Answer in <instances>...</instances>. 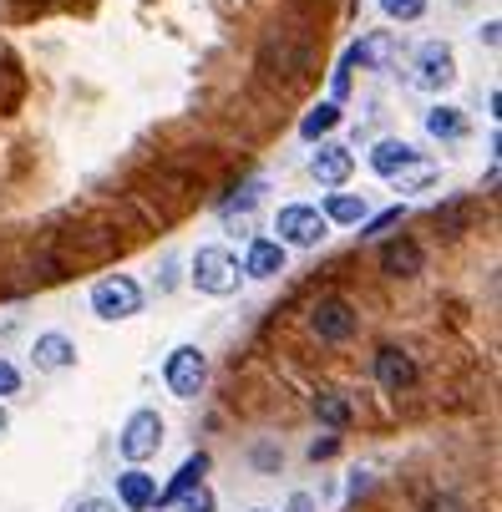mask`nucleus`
Here are the masks:
<instances>
[{
    "label": "nucleus",
    "instance_id": "30",
    "mask_svg": "<svg viewBox=\"0 0 502 512\" xmlns=\"http://www.w3.org/2000/svg\"><path fill=\"white\" fill-rule=\"evenodd\" d=\"M432 512H467V502H457V497H437Z\"/></svg>",
    "mask_w": 502,
    "mask_h": 512
},
{
    "label": "nucleus",
    "instance_id": "24",
    "mask_svg": "<svg viewBox=\"0 0 502 512\" xmlns=\"http://www.w3.org/2000/svg\"><path fill=\"white\" fill-rule=\"evenodd\" d=\"M381 11L391 21H421L426 16V0H381Z\"/></svg>",
    "mask_w": 502,
    "mask_h": 512
},
{
    "label": "nucleus",
    "instance_id": "10",
    "mask_svg": "<svg viewBox=\"0 0 502 512\" xmlns=\"http://www.w3.org/2000/svg\"><path fill=\"white\" fill-rule=\"evenodd\" d=\"M31 360H36V371H71L77 365V345H71V335L51 330V335H36Z\"/></svg>",
    "mask_w": 502,
    "mask_h": 512
},
{
    "label": "nucleus",
    "instance_id": "27",
    "mask_svg": "<svg viewBox=\"0 0 502 512\" xmlns=\"http://www.w3.org/2000/svg\"><path fill=\"white\" fill-rule=\"evenodd\" d=\"M335 447H340L335 436H320V442H310V457H315V462H325V457H335Z\"/></svg>",
    "mask_w": 502,
    "mask_h": 512
},
{
    "label": "nucleus",
    "instance_id": "9",
    "mask_svg": "<svg viewBox=\"0 0 502 512\" xmlns=\"http://www.w3.org/2000/svg\"><path fill=\"white\" fill-rule=\"evenodd\" d=\"M421 269H426V254H421L416 239H386V244H381V274H391V279H416Z\"/></svg>",
    "mask_w": 502,
    "mask_h": 512
},
{
    "label": "nucleus",
    "instance_id": "25",
    "mask_svg": "<svg viewBox=\"0 0 502 512\" xmlns=\"http://www.w3.org/2000/svg\"><path fill=\"white\" fill-rule=\"evenodd\" d=\"M259 193H264V188H259V183H249V188H244V198L224 203V218H229V224H234V218H249V208L259 203Z\"/></svg>",
    "mask_w": 502,
    "mask_h": 512
},
{
    "label": "nucleus",
    "instance_id": "31",
    "mask_svg": "<svg viewBox=\"0 0 502 512\" xmlns=\"http://www.w3.org/2000/svg\"><path fill=\"white\" fill-rule=\"evenodd\" d=\"M290 512H315V497H310V492H295V497H290Z\"/></svg>",
    "mask_w": 502,
    "mask_h": 512
},
{
    "label": "nucleus",
    "instance_id": "17",
    "mask_svg": "<svg viewBox=\"0 0 502 512\" xmlns=\"http://www.w3.org/2000/svg\"><path fill=\"white\" fill-rule=\"evenodd\" d=\"M426 132H432L437 142H457V137H467V112L452 107V102H437L432 112H426Z\"/></svg>",
    "mask_w": 502,
    "mask_h": 512
},
{
    "label": "nucleus",
    "instance_id": "5",
    "mask_svg": "<svg viewBox=\"0 0 502 512\" xmlns=\"http://www.w3.org/2000/svg\"><path fill=\"white\" fill-rule=\"evenodd\" d=\"M163 381H168V391H173L178 401H193V396L203 391V381H208L203 350H198V345H178V350L168 355V365H163Z\"/></svg>",
    "mask_w": 502,
    "mask_h": 512
},
{
    "label": "nucleus",
    "instance_id": "1",
    "mask_svg": "<svg viewBox=\"0 0 502 512\" xmlns=\"http://www.w3.org/2000/svg\"><path fill=\"white\" fill-rule=\"evenodd\" d=\"M411 82L421 92H447L457 82V56L447 41H421L416 56H411Z\"/></svg>",
    "mask_w": 502,
    "mask_h": 512
},
{
    "label": "nucleus",
    "instance_id": "26",
    "mask_svg": "<svg viewBox=\"0 0 502 512\" xmlns=\"http://www.w3.org/2000/svg\"><path fill=\"white\" fill-rule=\"evenodd\" d=\"M16 391H21V371L0 355V396H16Z\"/></svg>",
    "mask_w": 502,
    "mask_h": 512
},
{
    "label": "nucleus",
    "instance_id": "4",
    "mask_svg": "<svg viewBox=\"0 0 502 512\" xmlns=\"http://www.w3.org/2000/svg\"><path fill=\"white\" fill-rule=\"evenodd\" d=\"M193 284L203 289V295H234L239 289V259L229 249H198L193 254Z\"/></svg>",
    "mask_w": 502,
    "mask_h": 512
},
{
    "label": "nucleus",
    "instance_id": "16",
    "mask_svg": "<svg viewBox=\"0 0 502 512\" xmlns=\"http://www.w3.org/2000/svg\"><path fill=\"white\" fill-rule=\"evenodd\" d=\"M203 472H208V452H193V457L178 467V477L168 482V492H158V497H153V507H173L188 487H198V482H203Z\"/></svg>",
    "mask_w": 502,
    "mask_h": 512
},
{
    "label": "nucleus",
    "instance_id": "22",
    "mask_svg": "<svg viewBox=\"0 0 502 512\" xmlns=\"http://www.w3.org/2000/svg\"><path fill=\"white\" fill-rule=\"evenodd\" d=\"M401 218H406V203H396V208H386V213L366 218V224H361V234H366V239H376V234H391V229L401 224Z\"/></svg>",
    "mask_w": 502,
    "mask_h": 512
},
{
    "label": "nucleus",
    "instance_id": "14",
    "mask_svg": "<svg viewBox=\"0 0 502 512\" xmlns=\"http://www.w3.org/2000/svg\"><path fill=\"white\" fill-rule=\"evenodd\" d=\"M411 158H421V153L411 148L406 137H381V142H376V153H371V168H376L381 178H391V173H401Z\"/></svg>",
    "mask_w": 502,
    "mask_h": 512
},
{
    "label": "nucleus",
    "instance_id": "28",
    "mask_svg": "<svg viewBox=\"0 0 502 512\" xmlns=\"http://www.w3.org/2000/svg\"><path fill=\"white\" fill-rule=\"evenodd\" d=\"M254 462H259V467H279L284 452H274V447H254Z\"/></svg>",
    "mask_w": 502,
    "mask_h": 512
},
{
    "label": "nucleus",
    "instance_id": "7",
    "mask_svg": "<svg viewBox=\"0 0 502 512\" xmlns=\"http://www.w3.org/2000/svg\"><path fill=\"white\" fill-rule=\"evenodd\" d=\"M310 330H315L320 340L340 345V340H350V335H355V310H350L340 295H325V300L310 310Z\"/></svg>",
    "mask_w": 502,
    "mask_h": 512
},
{
    "label": "nucleus",
    "instance_id": "8",
    "mask_svg": "<svg viewBox=\"0 0 502 512\" xmlns=\"http://www.w3.org/2000/svg\"><path fill=\"white\" fill-rule=\"evenodd\" d=\"M376 381H381L386 391H396V396L411 391V386H416V360H411L401 345H381V350H376Z\"/></svg>",
    "mask_w": 502,
    "mask_h": 512
},
{
    "label": "nucleus",
    "instance_id": "12",
    "mask_svg": "<svg viewBox=\"0 0 502 512\" xmlns=\"http://www.w3.org/2000/svg\"><path fill=\"white\" fill-rule=\"evenodd\" d=\"M345 61H350V66L361 61V66L381 71V66H391V61H396V36H391V31H371V36H361V41H355V46L345 51Z\"/></svg>",
    "mask_w": 502,
    "mask_h": 512
},
{
    "label": "nucleus",
    "instance_id": "13",
    "mask_svg": "<svg viewBox=\"0 0 502 512\" xmlns=\"http://www.w3.org/2000/svg\"><path fill=\"white\" fill-rule=\"evenodd\" d=\"M117 497H122V507L127 512H148L153 507V497H158V482L142 472V467H132V472H122L117 477Z\"/></svg>",
    "mask_w": 502,
    "mask_h": 512
},
{
    "label": "nucleus",
    "instance_id": "18",
    "mask_svg": "<svg viewBox=\"0 0 502 512\" xmlns=\"http://www.w3.org/2000/svg\"><path fill=\"white\" fill-rule=\"evenodd\" d=\"M371 218V203L355 198V193H330L325 198V224H366Z\"/></svg>",
    "mask_w": 502,
    "mask_h": 512
},
{
    "label": "nucleus",
    "instance_id": "3",
    "mask_svg": "<svg viewBox=\"0 0 502 512\" xmlns=\"http://www.w3.org/2000/svg\"><path fill=\"white\" fill-rule=\"evenodd\" d=\"M274 244H295V249H315L325 234H330V224H325V213L320 208H305V203H290V208H279V218H274Z\"/></svg>",
    "mask_w": 502,
    "mask_h": 512
},
{
    "label": "nucleus",
    "instance_id": "2",
    "mask_svg": "<svg viewBox=\"0 0 502 512\" xmlns=\"http://www.w3.org/2000/svg\"><path fill=\"white\" fill-rule=\"evenodd\" d=\"M137 310H142L137 279L112 274V279H97V284H92V315H97V320H132Z\"/></svg>",
    "mask_w": 502,
    "mask_h": 512
},
{
    "label": "nucleus",
    "instance_id": "20",
    "mask_svg": "<svg viewBox=\"0 0 502 512\" xmlns=\"http://www.w3.org/2000/svg\"><path fill=\"white\" fill-rule=\"evenodd\" d=\"M315 416H320L330 431H345V426H350V406H345V396H335V391H320V396H315Z\"/></svg>",
    "mask_w": 502,
    "mask_h": 512
},
{
    "label": "nucleus",
    "instance_id": "19",
    "mask_svg": "<svg viewBox=\"0 0 502 512\" xmlns=\"http://www.w3.org/2000/svg\"><path fill=\"white\" fill-rule=\"evenodd\" d=\"M335 127H340V107H335V102H320V107H310V112H305L300 137H305V142H315V137H325V132H335Z\"/></svg>",
    "mask_w": 502,
    "mask_h": 512
},
{
    "label": "nucleus",
    "instance_id": "33",
    "mask_svg": "<svg viewBox=\"0 0 502 512\" xmlns=\"http://www.w3.org/2000/svg\"><path fill=\"white\" fill-rule=\"evenodd\" d=\"M254 512H264V507H254Z\"/></svg>",
    "mask_w": 502,
    "mask_h": 512
},
{
    "label": "nucleus",
    "instance_id": "15",
    "mask_svg": "<svg viewBox=\"0 0 502 512\" xmlns=\"http://www.w3.org/2000/svg\"><path fill=\"white\" fill-rule=\"evenodd\" d=\"M244 274H249V279H274V274H284V244H274V239H254V244H249V264H244Z\"/></svg>",
    "mask_w": 502,
    "mask_h": 512
},
{
    "label": "nucleus",
    "instance_id": "23",
    "mask_svg": "<svg viewBox=\"0 0 502 512\" xmlns=\"http://www.w3.org/2000/svg\"><path fill=\"white\" fill-rule=\"evenodd\" d=\"M173 512H213V492L198 482V487H188V492L173 502Z\"/></svg>",
    "mask_w": 502,
    "mask_h": 512
},
{
    "label": "nucleus",
    "instance_id": "21",
    "mask_svg": "<svg viewBox=\"0 0 502 512\" xmlns=\"http://www.w3.org/2000/svg\"><path fill=\"white\" fill-rule=\"evenodd\" d=\"M437 178V163L432 158H411L401 173H391V183L401 188V193H411V188H421V183H432Z\"/></svg>",
    "mask_w": 502,
    "mask_h": 512
},
{
    "label": "nucleus",
    "instance_id": "6",
    "mask_svg": "<svg viewBox=\"0 0 502 512\" xmlns=\"http://www.w3.org/2000/svg\"><path fill=\"white\" fill-rule=\"evenodd\" d=\"M163 436H168V426H163V416L158 411H132V421L122 426V457L127 462H148L158 447H163Z\"/></svg>",
    "mask_w": 502,
    "mask_h": 512
},
{
    "label": "nucleus",
    "instance_id": "29",
    "mask_svg": "<svg viewBox=\"0 0 502 512\" xmlns=\"http://www.w3.org/2000/svg\"><path fill=\"white\" fill-rule=\"evenodd\" d=\"M77 512H117V502H107V497H87V502H77Z\"/></svg>",
    "mask_w": 502,
    "mask_h": 512
},
{
    "label": "nucleus",
    "instance_id": "11",
    "mask_svg": "<svg viewBox=\"0 0 502 512\" xmlns=\"http://www.w3.org/2000/svg\"><path fill=\"white\" fill-rule=\"evenodd\" d=\"M310 173H315V183L340 188V183L355 173V158H350V148H340V142H325V148L310 158Z\"/></svg>",
    "mask_w": 502,
    "mask_h": 512
},
{
    "label": "nucleus",
    "instance_id": "32",
    "mask_svg": "<svg viewBox=\"0 0 502 512\" xmlns=\"http://www.w3.org/2000/svg\"><path fill=\"white\" fill-rule=\"evenodd\" d=\"M6 426H11V416H6V406H0V436H6Z\"/></svg>",
    "mask_w": 502,
    "mask_h": 512
}]
</instances>
